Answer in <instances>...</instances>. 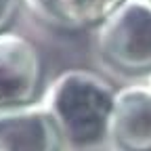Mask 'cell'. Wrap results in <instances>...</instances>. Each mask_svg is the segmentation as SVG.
<instances>
[{"instance_id":"52a82bcc","label":"cell","mask_w":151,"mask_h":151,"mask_svg":"<svg viewBox=\"0 0 151 151\" xmlns=\"http://www.w3.org/2000/svg\"><path fill=\"white\" fill-rule=\"evenodd\" d=\"M19 2L21 0H0V32H6V25L17 15Z\"/></svg>"},{"instance_id":"277c9868","label":"cell","mask_w":151,"mask_h":151,"mask_svg":"<svg viewBox=\"0 0 151 151\" xmlns=\"http://www.w3.org/2000/svg\"><path fill=\"white\" fill-rule=\"evenodd\" d=\"M61 141L46 107L0 109V151H59Z\"/></svg>"},{"instance_id":"3957f363","label":"cell","mask_w":151,"mask_h":151,"mask_svg":"<svg viewBox=\"0 0 151 151\" xmlns=\"http://www.w3.org/2000/svg\"><path fill=\"white\" fill-rule=\"evenodd\" d=\"M42 82V61L27 38L0 32V109L32 105Z\"/></svg>"},{"instance_id":"7a4b0ae2","label":"cell","mask_w":151,"mask_h":151,"mask_svg":"<svg viewBox=\"0 0 151 151\" xmlns=\"http://www.w3.org/2000/svg\"><path fill=\"white\" fill-rule=\"evenodd\" d=\"M103 61L122 73L151 71V0H122L97 27Z\"/></svg>"},{"instance_id":"ba28073f","label":"cell","mask_w":151,"mask_h":151,"mask_svg":"<svg viewBox=\"0 0 151 151\" xmlns=\"http://www.w3.org/2000/svg\"><path fill=\"white\" fill-rule=\"evenodd\" d=\"M149 88H151V82H149Z\"/></svg>"},{"instance_id":"5b68a950","label":"cell","mask_w":151,"mask_h":151,"mask_svg":"<svg viewBox=\"0 0 151 151\" xmlns=\"http://www.w3.org/2000/svg\"><path fill=\"white\" fill-rule=\"evenodd\" d=\"M107 137L120 151H151L149 86H128L116 92Z\"/></svg>"},{"instance_id":"8992f818","label":"cell","mask_w":151,"mask_h":151,"mask_svg":"<svg viewBox=\"0 0 151 151\" xmlns=\"http://www.w3.org/2000/svg\"><path fill=\"white\" fill-rule=\"evenodd\" d=\"M120 2L122 0H25L40 21L63 32L99 27Z\"/></svg>"},{"instance_id":"6da1fadb","label":"cell","mask_w":151,"mask_h":151,"mask_svg":"<svg viewBox=\"0 0 151 151\" xmlns=\"http://www.w3.org/2000/svg\"><path fill=\"white\" fill-rule=\"evenodd\" d=\"M113 99V88L97 73L69 69L48 88L44 107L65 141L88 147L107 137Z\"/></svg>"}]
</instances>
